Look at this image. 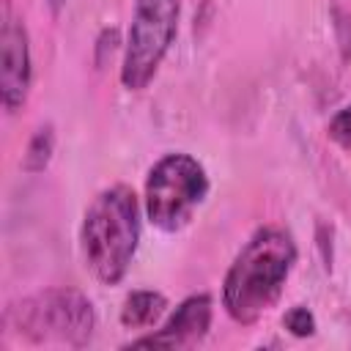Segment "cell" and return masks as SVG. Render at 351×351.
Segmentation results:
<instances>
[{
  "instance_id": "cell-1",
  "label": "cell",
  "mask_w": 351,
  "mask_h": 351,
  "mask_svg": "<svg viewBox=\"0 0 351 351\" xmlns=\"http://www.w3.org/2000/svg\"><path fill=\"white\" fill-rule=\"evenodd\" d=\"M296 258V241L285 228H258L225 271L222 307L228 318L239 326L258 324L280 302Z\"/></svg>"
},
{
  "instance_id": "cell-2",
  "label": "cell",
  "mask_w": 351,
  "mask_h": 351,
  "mask_svg": "<svg viewBox=\"0 0 351 351\" xmlns=\"http://www.w3.org/2000/svg\"><path fill=\"white\" fill-rule=\"evenodd\" d=\"M140 219V200L123 184L101 189L85 208L80 250L88 271L101 285H118L126 277L143 236Z\"/></svg>"
},
{
  "instance_id": "cell-3",
  "label": "cell",
  "mask_w": 351,
  "mask_h": 351,
  "mask_svg": "<svg viewBox=\"0 0 351 351\" xmlns=\"http://www.w3.org/2000/svg\"><path fill=\"white\" fill-rule=\"evenodd\" d=\"M96 307L77 288H44L5 310V326L30 343L82 348L96 335Z\"/></svg>"
},
{
  "instance_id": "cell-4",
  "label": "cell",
  "mask_w": 351,
  "mask_h": 351,
  "mask_svg": "<svg viewBox=\"0 0 351 351\" xmlns=\"http://www.w3.org/2000/svg\"><path fill=\"white\" fill-rule=\"evenodd\" d=\"M208 189L211 181L206 167L186 151H170L159 156L145 176V219L162 233H178L192 222Z\"/></svg>"
},
{
  "instance_id": "cell-5",
  "label": "cell",
  "mask_w": 351,
  "mask_h": 351,
  "mask_svg": "<svg viewBox=\"0 0 351 351\" xmlns=\"http://www.w3.org/2000/svg\"><path fill=\"white\" fill-rule=\"evenodd\" d=\"M178 19L181 0H132V22L118 71L126 90H145L159 74V66L176 44Z\"/></svg>"
},
{
  "instance_id": "cell-6",
  "label": "cell",
  "mask_w": 351,
  "mask_h": 351,
  "mask_svg": "<svg viewBox=\"0 0 351 351\" xmlns=\"http://www.w3.org/2000/svg\"><path fill=\"white\" fill-rule=\"evenodd\" d=\"M33 58L25 19L14 11L11 0H3L0 11V99L5 112H19L30 96Z\"/></svg>"
},
{
  "instance_id": "cell-7",
  "label": "cell",
  "mask_w": 351,
  "mask_h": 351,
  "mask_svg": "<svg viewBox=\"0 0 351 351\" xmlns=\"http://www.w3.org/2000/svg\"><path fill=\"white\" fill-rule=\"evenodd\" d=\"M214 318V302L208 293H192L178 302V307L165 318L159 329L134 337L132 348H195L206 340Z\"/></svg>"
},
{
  "instance_id": "cell-8",
  "label": "cell",
  "mask_w": 351,
  "mask_h": 351,
  "mask_svg": "<svg viewBox=\"0 0 351 351\" xmlns=\"http://www.w3.org/2000/svg\"><path fill=\"white\" fill-rule=\"evenodd\" d=\"M167 310V296L154 288H137L132 291L121 304V326L126 329H148L154 326Z\"/></svg>"
},
{
  "instance_id": "cell-9",
  "label": "cell",
  "mask_w": 351,
  "mask_h": 351,
  "mask_svg": "<svg viewBox=\"0 0 351 351\" xmlns=\"http://www.w3.org/2000/svg\"><path fill=\"white\" fill-rule=\"evenodd\" d=\"M55 126L52 123H41L36 126V132L27 140V148L22 154V170L27 176H38L49 167L52 154H55Z\"/></svg>"
},
{
  "instance_id": "cell-10",
  "label": "cell",
  "mask_w": 351,
  "mask_h": 351,
  "mask_svg": "<svg viewBox=\"0 0 351 351\" xmlns=\"http://www.w3.org/2000/svg\"><path fill=\"white\" fill-rule=\"evenodd\" d=\"M282 326H285V332H288V335H293V337H313V335H315V329H318L313 310H310V307H304V304L291 307V310L282 315Z\"/></svg>"
},
{
  "instance_id": "cell-11",
  "label": "cell",
  "mask_w": 351,
  "mask_h": 351,
  "mask_svg": "<svg viewBox=\"0 0 351 351\" xmlns=\"http://www.w3.org/2000/svg\"><path fill=\"white\" fill-rule=\"evenodd\" d=\"M326 137H329L335 145L351 151V104L340 107V110L332 115V121L326 123Z\"/></svg>"
},
{
  "instance_id": "cell-12",
  "label": "cell",
  "mask_w": 351,
  "mask_h": 351,
  "mask_svg": "<svg viewBox=\"0 0 351 351\" xmlns=\"http://www.w3.org/2000/svg\"><path fill=\"white\" fill-rule=\"evenodd\" d=\"M115 49H123L121 33H118V27H104V30L99 33L96 44H93V63H96V69H101V66L112 58Z\"/></svg>"
},
{
  "instance_id": "cell-13",
  "label": "cell",
  "mask_w": 351,
  "mask_h": 351,
  "mask_svg": "<svg viewBox=\"0 0 351 351\" xmlns=\"http://www.w3.org/2000/svg\"><path fill=\"white\" fill-rule=\"evenodd\" d=\"M66 5H69V0H47V8H49L52 16H60Z\"/></svg>"
}]
</instances>
